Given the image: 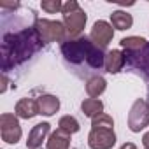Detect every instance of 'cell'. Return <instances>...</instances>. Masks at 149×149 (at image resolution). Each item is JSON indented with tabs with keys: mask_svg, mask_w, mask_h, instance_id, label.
I'll return each mask as SVG.
<instances>
[{
	"mask_svg": "<svg viewBox=\"0 0 149 149\" xmlns=\"http://www.w3.org/2000/svg\"><path fill=\"white\" fill-rule=\"evenodd\" d=\"M42 44L44 42L39 37L35 26L23 28L16 33H6L4 42H2V70H4V74L11 67H16L19 63L26 61L28 58H32V54H35L42 47Z\"/></svg>",
	"mask_w": 149,
	"mask_h": 149,
	"instance_id": "obj_1",
	"label": "cell"
},
{
	"mask_svg": "<svg viewBox=\"0 0 149 149\" xmlns=\"http://www.w3.org/2000/svg\"><path fill=\"white\" fill-rule=\"evenodd\" d=\"M61 54L67 63L70 65H81L86 63L90 68L98 70L105 65V54L104 49L97 47L90 39L86 37H76L67 39L61 44Z\"/></svg>",
	"mask_w": 149,
	"mask_h": 149,
	"instance_id": "obj_2",
	"label": "cell"
},
{
	"mask_svg": "<svg viewBox=\"0 0 149 149\" xmlns=\"http://www.w3.org/2000/svg\"><path fill=\"white\" fill-rule=\"evenodd\" d=\"M61 14H63V25L67 28V33L72 39L81 37V32L84 30L86 21H88V16L81 9V6L76 2V0H68L67 4H63Z\"/></svg>",
	"mask_w": 149,
	"mask_h": 149,
	"instance_id": "obj_3",
	"label": "cell"
},
{
	"mask_svg": "<svg viewBox=\"0 0 149 149\" xmlns=\"http://www.w3.org/2000/svg\"><path fill=\"white\" fill-rule=\"evenodd\" d=\"M35 30L39 33V37L42 39L44 44H49V42H65L67 40V28L63 23L60 21H53V19H42V18H37L35 19Z\"/></svg>",
	"mask_w": 149,
	"mask_h": 149,
	"instance_id": "obj_4",
	"label": "cell"
},
{
	"mask_svg": "<svg viewBox=\"0 0 149 149\" xmlns=\"http://www.w3.org/2000/svg\"><path fill=\"white\" fill-rule=\"evenodd\" d=\"M146 126H149V102H146L144 98H137L128 112V128L139 133Z\"/></svg>",
	"mask_w": 149,
	"mask_h": 149,
	"instance_id": "obj_5",
	"label": "cell"
},
{
	"mask_svg": "<svg viewBox=\"0 0 149 149\" xmlns=\"http://www.w3.org/2000/svg\"><path fill=\"white\" fill-rule=\"evenodd\" d=\"M0 135H2V140L7 144H18L23 132H21V125L16 114H2L0 116Z\"/></svg>",
	"mask_w": 149,
	"mask_h": 149,
	"instance_id": "obj_6",
	"label": "cell"
},
{
	"mask_svg": "<svg viewBox=\"0 0 149 149\" xmlns=\"http://www.w3.org/2000/svg\"><path fill=\"white\" fill-rule=\"evenodd\" d=\"M112 37H114V28L111 23H107L104 19H98L90 32V40L100 49H105L111 44Z\"/></svg>",
	"mask_w": 149,
	"mask_h": 149,
	"instance_id": "obj_7",
	"label": "cell"
},
{
	"mask_svg": "<svg viewBox=\"0 0 149 149\" xmlns=\"http://www.w3.org/2000/svg\"><path fill=\"white\" fill-rule=\"evenodd\" d=\"M116 144V133L111 128H91L88 146L91 149H111Z\"/></svg>",
	"mask_w": 149,
	"mask_h": 149,
	"instance_id": "obj_8",
	"label": "cell"
},
{
	"mask_svg": "<svg viewBox=\"0 0 149 149\" xmlns=\"http://www.w3.org/2000/svg\"><path fill=\"white\" fill-rule=\"evenodd\" d=\"M126 65L133 70H139L149 84V44L140 53H125Z\"/></svg>",
	"mask_w": 149,
	"mask_h": 149,
	"instance_id": "obj_9",
	"label": "cell"
},
{
	"mask_svg": "<svg viewBox=\"0 0 149 149\" xmlns=\"http://www.w3.org/2000/svg\"><path fill=\"white\" fill-rule=\"evenodd\" d=\"M51 130V125L49 123H39L35 125L30 133H28V139H26V149H40L42 147V142L46 140L47 133Z\"/></svg>",
	"mask_w": 149,
	"mask_h": 149,
	"instance_id": "obj_10",
	"label": "cell"
},
{
	"mask_svg": "<svg viewBox=\"0 0 149 149\" xmlns=\"http://www.w3.org/2000/svg\"><path fill=\"white\" fill-rule=\"evenodd\" d=\"M14 114L18 118H21V119H32V118H35L39 114V104H37V100L28 98V97L21 98L16 104V107H14Z\"/></svg>",
	"mask_w": 149,
	"mask_h": 149,
	"instance_id": "obj_11",
	"label": "cell"
},
{
	"mask_svg": "<svg viewBox=\"0 0 149 149\" xmlns=\"http://www.w3.org/2000/svg\"><path fill=\"white\" fill-rule=\"evenodd\" d=\"M126 65V56L123 51L119 49H112L109 53H105V70L109 74H118L119 70H123V67Z\"/></svg>",
	"mask_w": 149,
	"mask_h": 149,
	"instance_id": "obj_12",
	"label": "cell"
},
{
	"mask_svg": "<svg viewBox=\"0 0 149 149\" xmlns=\"http://www.w3.org/2000/svg\"><path fill=\"white\" fill-rule=\"evenodd\" d=\"M39 104V114L42 116H53L60 109V98L54 95H42L37 98Z\"/></svg>",
	"mask_w": 149,
	"mask_h": 149,
	"instance_id": "obj_13",
	"label": "cell"
},
{
	"mask_svg": "<svg viewBox=\"0 0 149 149\" xmlns=\"http://www.w3.org/2000/svg\"><path fill=\"white\" fill-rule=\"evenodd\" d=\"M68 146H70V133L58 128L49 135L46 149H68Z\"/></svg>",
	"mask_w": 149,
	"mask_h": 149,
	"instance_id": "obj_14",
	"label": "cell"
},
{
	"mask_svg": "<svg viewBox=\"0 0 149 149\" xmlns=\"http://www.w3.org/2000/svg\"><path fill=\"white\" fill-rule=\"evenodd\" d=\"M107 88V81L102 76H93L86 81V93L90 95V98H98Z\"/></svg>",
	"mask_w": 149,
	"mask_h": 149,
	"instance_id": "obj_15",
	"label": "cell"
},
{
	"mask_svg": "<svg viewBox=\"0 0 149 149\" xmlns=\"http://www.w3.org/2000/svg\"><path fill=\"white\" fill-rule=\"evenodd\" d=\"M111 25L116 30H128L133 25V18L126 11H114L111 14Z\"/></svg>",
	"mask_w": 149,
	"mask_h": 149,
	"instance_id": "obj_16",
	"label": "cell"
},
{
	"mask_svg": "<svg viewBox=\"0 0 149 149\" xmlns=\"http://www.w3.org/2000/svg\"><path fill=\"white\" fill-rule=\"evenodd\" d=\"M81 111L86 118H97L98 114L104 112V102L98 98H84L81 104Z\"/></svg>",
	"mask_w": 149,
	"mask_h": 149,
	"instance_id": "obj_17",
	"label": "cell"
},
{
	"mask_svg": "<svg viewBox=\"0 0 149 149\" xmlns=\"http://www.w3.org/2000/svg\"><path fill=\"white\" fill-rule=\"evenodd\" d=\"M121 47L125 49V53H140L149 42L144 39V37H135V35H132V37H125V39H121Z\"/></svg>",
	"mask_w": 149,
	"mask_h": 149,
	"instance_id": "obj_18",
	"label": "cell"
},
{
	"mask_svg": "<svg viewBox=\"0 0 149 149\" xmlns=\"http://www.w3.org/2000/svg\"><path fill=\"white\" fill-rule=\"evenodd\" d=\"M58 128H61V130H65L67 133L72 135V133H77L81 130V125H79V121L74 116H63L58 121Z\"/></svg>",
	"mask_w": 149,
	"mask_h": 149,
	"instance_id": "obj_19",
	"label": "cell"
},
{
	"mask_svg": "<svg viewBox=\"0 0 149 149\" xmlns=\"http://www.w3.org/2000/svg\"><path fill=\"white\" fill-rule=\"evenodd\" d=\"M91 128H111V130H114V119L109 114L102 112L91 119Z\"/></svg>",
	"mask_w": 149,
	"mask_h": 149,
	"instance_id": "obj_20",
	"label": "cell"
},
{
	"mask_svg": "<svg viewBox=\"0 0 149 149\" xmlns=\"http://www.w3.org/2000/svg\"><path fill=\"white\" fill-rule=\"evenodd\" d=\"M40 7H42V11H46L49 14H54V13H61L63 11V4L60 2V0H42Z\"/></svg>",
	"mask_w": 149,
	"mask_h": 149,
	"instance_id": "obj_21",
	"label": "cell"
},
{
	"mask_svg": "<svg viewBox=\"0 0 149 149\" xmlns=\"http://www.w3.org/2000/svg\"><path fill=\"white\" fill-rule=\"evenodd\" d=\"M7 86H9V79H7V76H6V74H4V76H2V88H0V91H2V93H6Z\"/></svg>",
	"mask_w": 149,
	"mask_h": 149,
	"instance_id": "obj_22",
	"label": "cell"
},
{
	"mask_svg": "<svg viewBox=\"0 0 149 149\" xmlns=\"http://www.w3.org/2000/svg\"><path fill=\"white\" fill-rule=\"evenodd\" d=\"M0 7H2V9H18L19 7V4L16 2V4H7V2H2V4H0Z\"/></svg>",
	"mask_w": 149,
	"mask_h": 149,
	"instance_id": "obj_23",
	"label": "cell"
},
{
	"mask_svg": "<svg viewBox=\"0 0 149 149\" xmlns=\"http://www.w3.org/2000/svg\"><path fill=\"white\" fill-rule=\"evenodd\" d=\"M142 144H144L146 149H149V132L144 133V137H142Z\"/></svg>",
	"mask_w": 149,
	"mask_h": 149,
	"instance_id": "obj_24",
	"label": "cell"
},
{
	"mask_svg": "<svg viewBox=\"0 0 149 149\" xmlns=\"http://www.w3.org/2000/svg\"><path fill=\"white\" fill-rule=\"evenodd\" d=\"M119 149H137V146H135L133 142H125V144H123Z\"/></svg>",
	"mask_w": 149,
	"mask_h": 149,
	"instance_id": "obj_25",
	"label": "cell"
}]
</instances>
